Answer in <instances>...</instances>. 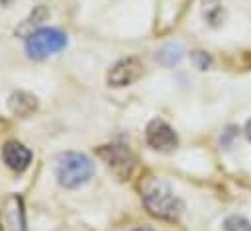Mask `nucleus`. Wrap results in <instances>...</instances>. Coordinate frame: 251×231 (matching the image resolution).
<instances>
[{
  "mask_svg": "<svg viewBox=\"0 0 251 231\" xmlns=\"http://www.w3.org/2000/svg\"><path fill=\"white\" fill-rule=\"evenodd\" d=\"M8 108L12 114L20 117H27L37 110V98L27 92H14L8 100Z\"/></svg>",
  "mask_w": 251,
  "mask_h": 231,
  "instance_id": "obj_8",
  "label": "nucleus"
},
{
  "mask_svg": "<svg viewBox=\"0 0 251 231\" xmlns=\"http://www.w3.org/2000/svg\"><path fill=\"white\" fill-rule=\"evenodd\" d=\"M143 204L147 206V209L153 215H157L161 219H169V221L178 219V215L182 211L180 198L171 190V186L167 182H161V180H155L145 188Z\"/></svg>",
  "mask_w": 251,
  "mask_h": 231,
  "instance_id": "obj_1",
  "label": "nucleus"
},
{
  "mask_svg": "<svg viewBox=\"0 0 251 231\" xmlns=\"http://www.w3.org/2000/svg\"><path fill=\"white\" fill-rule=\"evenodd\" d=\"M159 61L161 63H165V65H175L180 57H182V49H180V45H167V47H163L161 51H159Z\"/></svg>",
  "mask_w": 251,
  "mask_h": 231,
  "instance_id": "obj_9",
  "label": "nucleus"
},
{
  "mask_svg": "<svg viewBox=\"0 0 251 231\" xmlns=\"http://www.w3.org/2000/svg\"><path fill=\"white\" fill-rule=\"evenodd\" d=\"M98 155L122 180L131 174L133 159L124 145H104L102 149H98Z\"/></svg>",
  "mask_w": 251,
  "mask_h": 231,
  "instance_id": "obj_4",
  "label": "nucleus"
},
{
  "mask_svg": "<svg viewBox=\"0 0 251 231\" xmlns=\"http://www.w3.org/2000/svg\"><path fill=\"white\" fill-rule=\"evenodd\" d=\"M2 157H4V162L14 168V170H24L29 161H31V153L29 149H25L22 143L18 141H8L4 147H2Z\"/></svg>",
  "mask_w": 251,
  "mask_h": 231,
  "instance_id": "obj_7",
  "label": "nucleus"
},
{
  "mask_svg": "<svg viewBox=\"0 0 251 231\" xmlns=\"http://www.w3.org/2000/svg\"><path fill=\"white\" fill-rule=\"evenodd\" d=\"M131 231H153L151 227H137V229H131Z\"/></svg>",
  "mask_w": 251,
  "mask_h": 231,
  "instance_id": "obj_13",
  "label": "nucleus"
},
{
  "mask_svg": "<svg viewBox=\"0 0 251 231\" xmlns=\"http://www.w3.org/2000/svg\"><path fill=\"white\" fill-rule=\"evenodd\" d=\"M224 231H251V223L241 215H229L224 221Z\"/></svg>",
  "mask_w": 251,
  "mask_h": 231,
  "instance_id": "obj_10",
  "label": "nucleus"
},
{
  "mask_svg": "<svg viewBox=\"0 0 251 231\" xmlns=\"http://www.w3.org/2000/svg\"><path fill=\"white\" fill-rule=\"evenodd\" d=\"M245 135H247V139L251 141V119H249L247 125H245Z\"/></svg>",
  "mask_w": 251,
  "mask_h": 231,
  "instance_id": "obj_12",
  "label": "nucleus"
},
{
  "mask_svg": "<svg viewBox=\"0 0 251 231\" xmlns=\"http://www.w3.org/2000/svg\"><path fill=\"white\" fill-rule=\"evenodd\" d=\"M147 143L155 151H173L178 143L176 133L173 131L171 125H167L163 119H153L147 125Z\"/></svg>",
  "mask_w": 251,
  "mask_h": 231,
  "instance_id": "obj_6",
  "label": "nucleus"
},
{
  "mask_svg": "<svg viewBox=\"0 0 251 231\" xmlns=\"http://www.w3.org/2000/svg\"><path fill=\"white\" fill-rule=\"evenodd\" d=\"M67 45V37L63 31L55 27H41L27 39V53L31 59H45Z\"/></svg>",
  "mask_w": 251,
  "mask_h": 231,
  "instance_id": "obj_3",
  "label": "nucleus"
},
{
  "mask_svg": "<svg viewBox=\"0 0 251 231\" xmlns=\"http://www.w3.org/2000/svg\"><path fill=\"white\" fill-rule=\"evenodd\" d=\"M57 180L65 188H78L80 184L88 182L94 172L92 161L82 153H63L57 159Z\"/></svg>",
  "mask_w": 251,
  "mask_h": 231,
  "instance_id": "obj_2",
  "label": "nucleus"
},
{
  "mask_svg": "<svg viewBox=\"0 0 251 231\" xmlns=\"http://www.w3.org/2000/svg\"><path fill=\"white\" fill-rule=\"evenodd\" d=\"M143 74V65L139 59L129 57V59H122L120 63H116L110 72H108V82L112 86H126L135 82L139 76Z\"/></svg>",
  "mask_w": 251,
  "mask_h": 231,
  "instance_id": "obj_5",
  "label": "nucleus"
},
{
  "mask_svg": "<svg viewBox=\"0 0 251 231\" xmlns=\"http://www.w3.org/2000/svg\"><path fill=\"white\" fill-rule=\"evenodd\" d=\"M194 61L198 63L200 69H206L208 67V57H204L202 53H194Z\"/></svg>",
  "mask_w": 251,
  "mask_h": 231,
  "instance_id": "obj_11",
  "label": "nucleus"
}]
</instances>
